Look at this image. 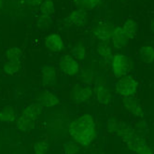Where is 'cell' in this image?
<instances>
[{"label": "cell", "instance_id": "cell-1", "mask_svg": "<svg viewBox=\"0 0 154 154\" xmlns=\"http://www.w3.org/2000/svg\"><path fill=\"white\" fill-rule=\"evenodd\" d=\"M68 132L70 137L79 146H89L93 142L96 133L94 117L90 114L80 116L71 122Z\"/></svg>", "mask_w": 154, "mask_h": 154}, {"label": "cell", "instance_id": "cell-2", "mask_svg": "<svg viewBox=\"0 0 154 154\" xmlns=\"http://www.w3.org/2000/svg\"><path fill=\"white\" fill-rule=\"evenodd\" d=\"M41 106L37 103H33L26 106L22 112L19 119L17 120V129L21 132H27L35 127L37 121L41 115Z\"/></svg>", "mask_w": 154, "mask_h": 154}, {"label": "cell", "instance_id": "cell-3", "mask_svg": "<svg viewBox=\"0 0 154 154\" xmlns=\"http://www.w3.org/2000/svg\"><path fill=\"white\" fill-rule=\"evenodd\" d=\"M138 89V82L134 76L127 75L121 78L115 83L116 93L122 98L133 97Z\"/></svg>", "mask_w": 154, "mask_h": 154}, {"label": "cell", "instance_id": "cell-4", "mask_svg": "<svg viewBox=\"0 0 154 154\" xmlns=\"http://www.w3.org/2000/svg\"><path fill=\"white\" fill-rule=\"evenodd\" d=\"M111 72L115 78L121 79L129 75L131 69L130 61L124 54H116L111 58L110 62Z\"/></svg>", "mask_w": 154, "mask_h": 154}, {"label": "cell", "instance_id": "cell-5", "mask_svg": "<svg viewBox=\"0 0 154 154\" xmlns=\"http://www.w3.org/2000/svg\"><path fill=\"white\" fill-rule=\"evenodd\" d=\"M59 67L64 75L67 77H73L79 74V61H77L72 55L66 54L63 55L59 61Z\"/></svg>", "mask_w": 154, "mask_h": 154}, {"label": "cell", "instance_id": "cell-6", "mask_svg": "<svg viewBox=\"0 0 154 154\" xmlns=\"http://www.w3.org/2000/svg\"><path fill=\"white\" fill-rule=\"evenodd\" d=\"M127 148L135 154H153L154 151L141 137L137 134L129 140L124 142Z\"/></svg>", "mask_w": 154, "mask_h": 154}, {"label": "cell", "instance_id": "cell-7", "mask_svg": "<svg viewBox=\"0 0 154 154\" xmlns=\"http://www.w3.org/2000/svg\"><path fill=\"white\" fill-rule=\"evenodd\" d=\"M94 94L95 99L99 104L103 106H108L112 102V94L109 88L107 87L105 81L97 80L95 87L94 89Z\"/></svg>", "mask_w": 154, "mask_h": 154}, {"label": "cell", "instance_id": "cell-8", "mask_svg": "<svg viewBox=\"0 0 154 154\" xmlns=\"http://www.w3.org/2000/svg\"><path fill=\"white\" fill-rule=\"evenodd\" d=\"M45 45H46V48L50 51L54 52V53H58L64 49L65 43H64V40H63V38L60 35L51 34L46 38Z\"/></svg>", "mask_w": 154, "mask_h": 154}, {"label": "cell", "instance_id": "cell-9", "mask_svg": "<svg viewBox=\"0 0 154 154\" xmlns=\"http://www.w3.org/2000/svg\"><path fill=\"white\" fill-rule=\"evenodd\" d=\"M41 79L44 86H52L56 81V69L52 65H46L40 68Z\"/></svg>", "mask_w": 154, "mask_h": 154}, {"label": "cell", "instance_id": "cell-10", "mask_svg": "<svg viewBox=\"0 0 154 154\" xmlns=\"http://www.w3.org/2000/svg\"><path fill=\"white\" fill-rule=\"evenodd\" d=\"M122 105L125 109L137 117H142L144 109L142 105L134 97H126L122 99Z\"/></svg>", "mask_w": 154, "mask_h": 154}, {"label": "cell", "instance_id": "cell-11", "mask_svg": "<svg viewBox=\"0 0 154 154\" xmlns=\"http://www.w3.org/2000/svg\"><path fill=\"white\" fill-rule=\"evenodd\" d=\"M128 37L124 33L122 26H116L113 27L112 30V35H111V40L114 47L117 49H122L127 45Z\"/></svg>", "mask_w": 154, "mask_h": 154}, {"label": "cell", "instance_id": "cell-12", "mask_svg": "<svg viewBox=\"0 0 154 154\" xmlns=\"http://www.w3.org/2000/svg\"><path fill=\"white\" fill-rule=\"evenodd\" d=\"M74 99L78 103H88L94 94V89L90 85L79 86L74 91Z\"/></svg>", "mask_w": 154, "mask_h": 154}, {"label": "cell", "instance_id": "cell-13", "mask_svg": "<svg viewBox=\"0 0 154 154\" xmlns=\"http://www.w3.org/2000/svg\"><path fill=\"white\" fill-rule=\"evenodd\" d=\"M88 19V14L84 10H77L73 12H71L66 19V23L68 25H77L80 26L83 25Z\"/></svg>", "mask_w": 154, "mask_h": 154}, {"label": "cell", "instance_id": "cell-14", "mask_svg": "<svg viewBox=\"0 0 154 154\" xmlns=\"http://www.w3.org/2000/svg\"><path fill=\"white\" fill-rule=\"evenodd\" d=\"M113 27L106 23H100L94 30V35L101 41H108L111 39Z\"/></svg>", "mask_w": 154, "mask_h": 154}, {"label": "cell", "instance_id": "cell-15", "mask_svg": "<svg viewBox=\"0 0 154 154\" xmlns=\"http://www.w3.org/2000/svg\"><path fill=\"white\" fill-rule=\"evenodd\" d=\"M38 100L39 105L45 107H53L60 104L59 98L50 91H44V92L40 93L38 97Z\"/></svg>", "mask_w": 154, "mask_h": 154}, {"label": "cell", "instance_id": "cell-16", "mask_svg": "<svg viewBox=\"0 0 154 154\" xmlns=\"http://www.w3.org/2000/svg\"><path fill=\"white\" fill-rule=\"evenodd\" d=\"M96 51L99 54V56H101L103 59L111 60V58L113 57V49L107 41H101L97 45Z\"/></svg>", "mask_w": 154, "mask_h": 154}, {"label": "cell", "instance_id": "cell-17", "mask_svg": "<svg viewBox=\"0 0 154 154\" xmlns=\"http://www.w3.org/2000/svg\"><path fill=\"white\" fill-rule=\"evenodd\" d=\"M139 56L145 64H152L154 62V48L149 45L142 46L139 50Z\"/></svg>", "mask_w": 154, "mask_h": 154}, {"label": "cell", "instance_id": "cell-18", "mask_svg": "<svg viewBox=\"0 0 154 154\" xmlns=\"http://www.w3.org/2000/svg\"><path fill=\"white\" fill-rule=\"evenodd\" d=\"M122 27L124 33L126 34V35H127L129 39L134 38L135 34H137V23H135V22L134 20L127 19L122 23Z\"/></svg>", "mask_w": 154, "mask_h": 154}, {"label": "cell", "instance_id": "cell-19", "mask_svg": "<svg viewBox=\"0 0 154 154\" xmlns=\"http://www.w3.org/2000/svg\"><path fill=\"white\" fill-rule=\"evenodd\" d=\"M23 56V52L20 48H11L8 49L6 53L5 57L7 62H16V63H21V59Z\"/></svg>", "mask_w": 154, "mask_h": 154}, {"label": "cell", "instance_id": "cell-20", "mask_svg": "<svg viewBox=\"0 0 154 154\" xmlns=\"http://www.w3.org/2000/svg\"><path fill=\"white\" fill-rule=\"evenodd\" d=\"M14 119H15V112L12 106H8L0 111V122H11Z\"/></svg>", "mask_w": 154, "mask_h": 154}, {"label": "cell", "instance_id": "cell-21", "mask_svg": "<svg viewBox=\"0 0 154 154\" xmlns=\"http://www.w3.org/2000/svg\"><path fill=\"white\" fill-rule=\"evenodd\" d=\"M72 1L81 10H93L100 3L101 0H72Z\"/></svg>", "mask_w": 154, "mask_h": 154}, {"label": "cell", "instance_id": "cell-22", "mask_svg": "<svg viewBox=\"0 0 154 154\" xmlns=\"http://www.w3.org/2000/svg\"><path fill=\"white\" fill-rule=\"evenodd\" d=\"M21 68V63L16 62H6L3 66V70L6 74L8 75H15L19 72Z\"/></svg>", "mask_w": 154, "mask_h": 154}, {"label": "cell", "instance_id": "cell-23", "mask_svg": "<svg viewBox=\"0 0 154 154\" xmlns=\"http://www.w3.org/2000/svg\"><path fill=\"white\" fill-rule=\"evenodd\" d=\"M71 55L73 56L77 61H83L85 60L87 56V51L86 49L82 46V45H77L71 51Z\"/></svg>", "mask_w": 154, "mask_h": 154}, {"label": "cell", "instance_id": "cell-24", "mask_svg": "<svg viewBox=\"0 0 154 154\" xmlns=\"http://www.w3.org/2000/svg\"><path fill=\"white\" fill-rule=\"evenodd\" d=\"M54 11H55V8H54V4L51 0H45L40 5V11L44 16L49 17L54 12Z\"/></svg>", "mask_w": 154, "mask_h": 154}, {"label": "cell", "instance_id": "cell-25", "mask_svg": "<svg viewBox=\"0 0 154 154\" xmlns=\"http://www.w3.org/2000/svg\"><path fill=\"white\" fill-rule=\"evenodd\" d=\"M49 144L46 140H39L34 144V154H48Z\"/></svg>", "mask_w": 154, "mask_h": 154}, {"label": "cell", "instance_id": "cell-26", "mask_svg": "<svg viewBox=\"0 0 154 154\" xmlns=\"http://www.w3.org/2000/svg\"><path fill=\"white\" fill-rule=\"evenodd\" d=\"M64 150L66 154H79L80 147L75 141H67L64 145Z\"/></svg>", "mask_w": 154, "mask_h": 154}, {"label": "cell", "instance_id": "cell-27", "mask_svg": "<svg viewBox=\"0 0 154 154\" xmlns=\"http://www.w3.org/2000/svg\"><path fill=\"white\" fill-rule=\"evenodd\" d=\"M50 24H51V22L49 21V17L48 16L42 15L38 21V26L41 30H47L49 28Z\"/></svg>", "mask_w": 154, "mask_h": 154}, {"label": "cell", "instance_id": "cell-28", "mask_svg": "<svg viewBox=\"0 0 154 154\" xmlns=\"http://www.w3.org/2000/svg\"><path fill=\"white\" fill-rule=\"evenodd\" d=\"M81 79H82V81L83 82L86 83V85H90L91 83L93 82V73L91 72L90 70H86L84 73L82 74V77H81Z\"/></svg>", "mask_w": 154, "mask_h": 154}, {"label": "cell", "instance_id": "cell-29", "mask_svg": "<svg viewBox=\"0 0 154 154\" xmlns=\"http://www.w3.org/2000/svg\"><path fill=\"white\" fill-rule=\"evenodd\" d=\"M25 2L29 6H38V5H41L42 0H25Z\"/></svg>", "mask_w": 154, "mask_h": 154}, {"label": "cell", "instance_id": "cell-30", "mask_svg": "<svg viewBox=\"0 0 154 154\" xmlns=\"http://www.w3.org/2000/svg\"><path fill=\"white\" fill-rule=\"evenodd\" d=\"M150 30L154 34V19H152V21L150 23Z\"/></svg>", "mask_w": 154, "mask_h": 154}, {"label": "cell", "instance_id": "cell-31", "mask_svg": "<svg viewBox=\"0 0 154 154\" xmlns=\"http://www.w3.org/2000/svg\"><path fill=\"white\" fill-rule=\"evenodd\" d=\"M3 7H4V0H0V10L3 8Z\"/></svg>", "mask_w": 154, "mask_h": 154}, {"label": "cell", "instance_id": "cell-32", "mask_svg": "<svg viewBox=\"0 0 154 154\" xmlns=\"http://www.w3.org/2000/svg\"><path fill=\"white\" fill-rule=\"evenodd\" d=\"M88 154H93V153H88Z\"/></svg>", "mask_w": 154, "mask_h": 154}, {"label": "cell", "instance_id": "cell-33", "mask_svg": "<svg viewBox=\"0 0 154 154\" xmlns=\"http://www.w3.org/2000/svg\"><path fill=\"white\" fill-rule=\"evenodd\" d=\"M153 154H154V153H153Z\"/></svg>", "mask_w": 154, "mask_h": 154}]
</instances>
